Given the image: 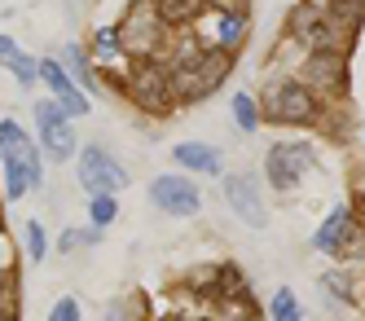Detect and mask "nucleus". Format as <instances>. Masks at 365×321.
<instances>
[{
  "instance_id": "9b49d317",
  "label": "nucleus",
  "mask_w": 365,
  "mask_h": 321,
  "mask_svg": "<svg viewBox=\"0 0 365 321\" xmlns=\"http://www.w3.org/2000/svg\"><path fill=\"white\" fill-rule=\"evenodd\" d=\"M291 26L304 44H317V49H334V40H339V22L326 9H312V5H304Z\"/></svg>"
},
{
  "instance_id": "ddd939ff",
  "label": "nucleus",
  "mask_w": 365,
  "mask_h": 321,
  "mask_svg": "<svg viewBox=\"0 0 365 321\" xmlns=\"http://www.w3.org/2000/svg\"><path fill=\"white\" fill-rule=\"evenodd\" d=\"M0 66H9V71L18 75V84H22V88H31L36 79H40V62H31L9 36H0Z\"/></svg>"
},
{
  "instance_id": "dca6fc26",
  "label": "nucleus",
  "mask_w": 365,
  "mask_h": 321,
  "mask_svg": "<svg viewBox=\"0 0 365 321\" xmlns=\"http://www.w3.org/2000/svg\"><path fill=\"white\" fill-rule=\"evenodd\" d=\"M344 225H348V207H334L330 216H326V225L312 233V247H317V251H334V238H339Z\"/></svg>"
},
{
  "instance_id": "393cba45",
  "label": "nucleus",
  "mask_w": 365,
  "mask_h": 321,
  "mask_svg": "<svg viewBox=\"0 0 365 321\" xmlns=\"http://www.w3.org/2000/svg\"><path fill=\"white\" fill-rule=\"evenodd\" d=\"M27 251H31V260H44V229L36 220L27 225Z\"/></svg>"
},
{
  "instance_id": "aec40b11",
  "label": "nucleus",
  "mask_w": 365,
  "mask_h": 321,
  "mask_svg": "<svg viewBox=\"0 0 365 321\" xmlns=\"http://www.w3.org/2000/svg\"><path fill=\"white\" fill-rule=\"evenodd\" d=\"M273 321H299V300H295V290H277L273 295Z\"/></svg>"
},
{
  "instance_id": "0eeeda50",
  "label": "nucleus",
  "mask_w": 365,
  "mask_h": 321,
  "mask_svg": "<svg viewBox=\"0 0 365 321\" xmlns=\"http://www.w3.org/2000/svg\"><path fill=\"white\" fill-rule=\"evenodd\" d=\"M133 97L145 111H168L172 97H176V84H172V66H154L145 58V66L133 75Z\"/></svg>"
},
{
  "instance_id": "20e7f679",
  "label": "nucleus",
  "mask_w": 365,
  "mask_h": 321,
  "mask_svg": "<svg viewBox=\"0 0 365 321\" xmlns=\"http://www.w3.org/2000/svg\"><path fill=\"white\" fill-rule=\"evenodd\" d=\"M36 123H40V141H44V150L66 163V158L75 154V128H71V115L58 106V97L36 106Z\"/></svg>"
},
{
  "instance_id": "a878e982",
  "label": "nucleus",
  "mask_w": 365,
  "mask_h": 321,
  "mask_svg": "<svg viewBox=\"0 0 365 321\" xmlns=\"http://www.w3.org/2000/svg\"><path fill=\"white\" fill-rule=\"evenodd\" d=\"M212 5H220V9H238L242 0H212Z\"/></svg>"
},
{
  "instance_id": "f8f14e48",
  "label": "nucleus",
  "mask_w": 365,
  "mask_h": 321,
  "mask_svg": "<svg viewBox=\"0 0 365 321\" xmlns=\"http://www.w3.org/2000/svg\"><path fill=\"white\" fill-rule=\"evenodd\" d=\"M344 75H348V66H344V58H339L334 49H317L308 58V79H312V84L339 88V84H344Z\"/></svg>"
},
{
  "instance_id": "412c9836",
  "label": "nucleus",
  "mask_w": 365,
  "mask_h": 321,
  "mask_svg": "<svg viewBox=\"0 0 365 321\" xmlns=\"http://www.w3.org/2000/svg\"><path fill=\"white\" fill-rule=\"evenodd\" d=\"M233 119H238V128H242V132H251V128L259 123V115H255V101H251L247 93H238V97H233Z\"/></svg>"
},
{
  "instance_id": "1a4fd4ad",
  "label": "nucleus",
  "mask_w": 365,
  "mask_h": 321,
  "mask_svg": "<svg viewBox=\"0 0 365 321\" xmlns=\"http://www.w3.org/2000/svg\"><path fill=\"white\" fill-rule=\"evenodd\" d=\"M225 198H229V207L238 211L251 229L269 225V220H264V203H259V190H255L251 176H229V180H225Z\"/></svg>"
},
{
  "instance_id": "9d476101",
  "label": "nucleus",
  "mask_w": 365,
  "mask_h": 321,
  "mask_svg": "<svg viewBox=\"0 0 365 321\" xmlns=\"http://www.w3.org/2000/svg\"><path fill=\"white\" fill-rule=\"evenodd\" d=\"M40 79L53 88V97H58V106H62L66 115H88V97L75 88V79L66 75L62 62H40Z\"/></svg>"
},
{
  "instance_id": "6e6552de",
  "label": "nucleus",
  "mask_w": 365,
  "mask_h": 321,
  "mask_svg": "<svg viewBox=\"0 0 365 321\" xmlns=\"http://www.w3.org/2000/svg\"><path fill=\"white\" fill-rule=\"evenodd\" d=\"M150 198L159 211H172V216H194L198 211V190L185 176H159L150 185Z\"/></svg>"
},
{
  "instance_id": "5701e85b",
  "label": "nucleus",
  "mask_w": 365,
  "mask_h": 321,
  "mask_svg": "<svg viewBox=\"0 0 365 321\" xmlns=\"http://www.w3.org/2000/svg\"><path fill=\"white\" fill-rule=\"evenodd\" d=\"M48 321H80V304H75L71 295L53 304V312H48Z\"/></svg>"
},
{
  "instance_id": "2eb2a0df",
  "label": "nucleus",
  "mask_w": 365,
  "mask_h": 321,
  "mask_svg": "<svg viewBox=\"0 0 365 321\" xmlns=\"http://www.w3.org/2000/svg\"><path fill=\"white\" fill-rule=\"evenodd\" d=\"M154 9L163 14V22H194L207 9V0H154Z\"/></svg>"
},
{
  "instance_id": "a211bd4d",
  "label": "nucleus",
  "mask_w": 365,
  "mask_h": 321,
  "mask_svg": "<svg viewBox=\"0 0 365 321\" xmlns=\"http://www.w3.org/2000/svg\"><path fill=\"white\" fill-rule=\"evenodd\" d=\"M339 26H361L365 18V0H330V9H326Z\"/></svg>"
},
{
  "instance_id": "7ed1b4c3",
  "label": "nucleus",
  "mask_w": 365,
  "mask_h": 321,
  "mask_svg": "<svg viewBox=\"0 0 365 321\" xmlns=\"http://www.w3.org/2000/svg\"><path fill=\"white\" fill-rule=\"evenodd\" d=\"M80 185L88 194H119L128 185V172L101 146H88V150H80Z\"/></svg>"
},
{
  "instance_id": "423d86ee",
  "label": "nucleus",
  "mask_w": 365,
  "mask_h": 321,
  "mask_svg": "<svg viewBox=\"0 0 365 321\" xmlns=\"http://www.w3.org/2000/svg\"><path fill=\"white\" fill-rule=\"evenodd\" d=\"M304 168H312V146H299V141H282L264 158V172H269V180L277 190H291V185L304 176Z\"/></svg>"
},
{
  "instance_id": "bb28decb",
  "label": "nucleus",
  "mask_w": 365,
  "mask_h": 321,
  "mask_svg": "<svg viewBox=\"0 0 365 321\" xmlns=\"http://www.w3.org/2000/svg\"><path fill=\"white\" fill-rule=\"evenodd\" d=\"M115 321H119V317H115Z\"/></svg>"
},
{
  "instance_id": "4be33fe9",
  "label": "nucleus",
  "mask_w": 365,
  "mask_h": 321,
  "mask_svg": "<svg viewBox=\"0 0 365 321\" xmlns=\"http://www.w3.org/2000/svg\"><path fill=\"white\" fill-rule=\"evenodd\" d=\"M115 194H93V225L101 229V225H110L115 220Z\"/></svg>"
},
{
  "instance_id": "f03ea898",
  "label": "nucleus",
  "mask_w": 365,
  "mask_h": 321,
  "mask_svg": "<svg viewBox=\"0 0 365 321\" xmlns=\"http://www.w3.org/2000/svg\"><path fill=\"white\" fill-rule=\"evenodd\" d=\"M163 31H168V22L163 14L150 5V0H137L133 9H128V18L119 22V44L128 53H137V58H154L163 44Z\"/></svg>"
},
{
  "instance_id": "39448f33",
  "label": "nucleus",
  "mask_w": 365,
  "mask_h": 321,
  "mask_svg": "<svg viewBox=\"0 0 365 321\" xmlns=\"http://www.w3.org/2000/svg\"><path fill=\"white\" fill-rule=\"evenodd\" d=\"M269 115L282 119V123H308L317 115V101H312V93L299 79H282V84L269 88Z\"/></svg>"
},
{
  "instance_id": "f257e3e1",
  "label": "nucleus",
  "mask_w": 365,
  "mask_h": 321,
  "mask_svg": "<svg viewBox=\"0 0 365 321\" xmlns=\"http://www.w3.org/2000/svg\"><path fill=\"white\" fill-rule=\"evenodd\" d=\"M0 163H5V194L9 198H22L27 190L40 185V146L14 119L0 123Z\"/></svg>"
},
{
  "instance_id": "f3484780",
  "label": "nucleus",
  "mask_w": 365,
  "mask_h": 321,
  "mask_svg": "<svg viewBox=\"0 0 365 321\" xmlns=\"http://www.w3.org/2000/svg\"><path fill=\"white\" fill-rule=\"evenodd\" d=\"M242 36H247V14L242 9H225V18H220V44L233 49Z\"/></svg>"
},
{
  "instance_id": "6ab92c4d",
  "label": "nucleus",
  "mask_w": 365,
  "mask_h": 321,
  "mask_svg": "<svg viewBox=\"0 0 365 321\" xmlns=\"http://www.w3.org/2000/svg\"><path fill=\"white\" fill-rule=\"evenodd\" d=\"M119 49H123V44H119V26H101V31L93 36V53H97L101 62H115Z\"/></svg>"
},
{
  "instance_id": "4468645a",
  "label": "nucleus",
  "mask_w": 365,
  "mask_h": 321,
  "mask_svg": "<svg viewBox=\"0 0 365 321\" xmlns=\"http://www.w3.org/2000/svg\"><path fill=\"white\" fill-rule=\"evenodd\" d=\"M172 154H176V163H180V168H190V172H207V176H212V172H220V154H216L212 146L185 141V146H176Z\"/></svg>"
},
{
  "instance_id": "b1692460",
  "label": "nucleus",
  "mask_w": 365,
  "mask_h": 321,
  "mask_svg": "<svg viewBox=\"0 0 365 321\" xmlns=\"http://www.w3.org/2000/svg\"><path fill=\"white\" fill-rule=\"evenodd\" d=\"M66 62H71V71H75V79H80L84 88H97V79H88V66H84V58L75 49H66Z\"/></svg>"
}]
</instances>
